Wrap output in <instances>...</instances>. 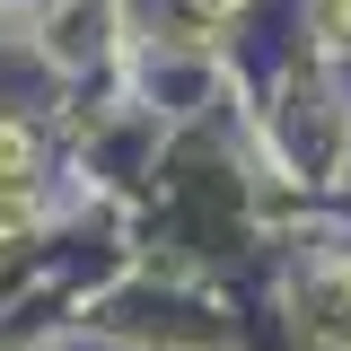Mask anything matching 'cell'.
Masks as SVG:
<instances>
[{"label": "cell", "mask_w": 351, "mask_h": 351, "mask_svg": "<svg viewBox=\"0 0 351 351\" xmlns=\"http://www.w3.org/2000/svg\"><path fill=\"white\" fill-rule=\"evenodd\" d=\"M18 176H27V141H18V132H0V193H9Z\"/></svg>", "instance_id": "6da1fadb"}, {"label": "cell", "mask_w": 351, "mask_h": 351, "mask_svg": "<svg viewBox=\"0 0 351 351\" xmlns=\"http://www.w3.org/2000/svg\"><path fill=\"white\" fill-rule=\"evenodd\" d=\"M325 36H334V44H351V0H325Z\"/></svg>", "instance_id": "7a4b0ae2"}, {"label": "cell", "mask_w": 351, "mask_h": 351, "mask_svg": "<svg viewBox=\"0 0 351 351\" xmlns=\"http://www.w3.org/2000/svg\"><path fill=\"white\" fill-rule=\"evenodd\" d=\"M202 9H228V0H202Z\"/></svg>", "instance_id": "3957f363"}]
</instances>
